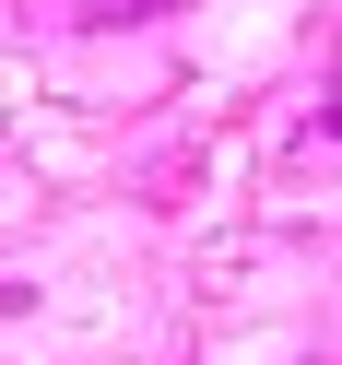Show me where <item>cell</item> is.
<instances>
[{
	"mask_svg": "<svg viewBox=\"0 0 342 365\" xmlns=\"http://www.w3.org/2000/svg\"><path fill=\"white\" fill-rule=\"evenodd\" d=\"M36 24H142V12H177V0H24Z\"/></svg>",
	"mask_w": 342,
	"mask_h": 365,
	"instance_id": "cell-1",
	"label": "cell"
}]
</instances>
